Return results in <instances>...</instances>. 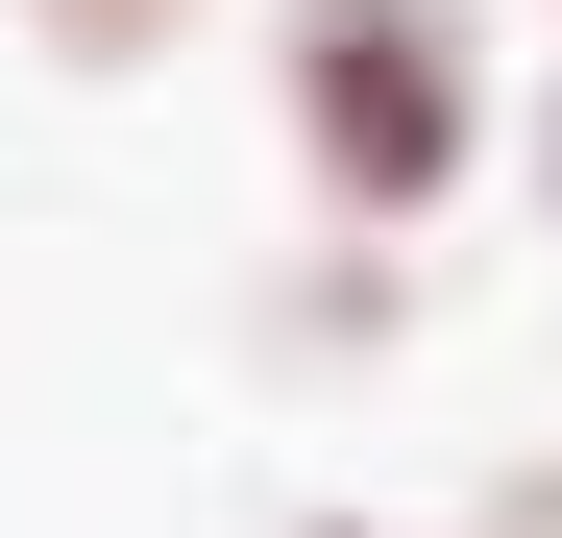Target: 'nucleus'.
Masks as SVG:
<instances>
[{"mask_svg":"<svg viewBox=\"0 0 562 538\" xmlns=\"http://www.w3.org/2000/svg\"><path fill=\"white\" fill-rule=\"evenodd\" d=\"M538 221H562V99H538Z\"/></svg>","mask_w":562,"mask_h":538,"instance_id":"4","label":"nucleus"},{"mask_svg":"<svg viewBox=\"0 0 562 538\" xmlns=\"http://www.w3.org/2000/svg\"><path fill=\"white\" fill-rule=\"evenodd\" d=\"M318 538H490V514H318Z\"/></svg>","mask_w":562,"mask_h":538,"instance_id":"3","label":"nucleus"},{"mask_svg":"<svg viewBox=\"0 0 562 538\" xmlns=\"http://www.w3.org/2000/svg\"><path fill=\"white\" fill-rule=\"evenodd\" d=\"M538 25H562V0H538Z\"/></svg>","mask_w":562,"mask_h":538,"instance_id":"5","label":"nucleus"},{"mask_svg":"<svg viewBox=\"0 0 562 538\" xmlns=\"http://www.w3.org/2000/svg\"><path fill=\"white\" fill-rule=\"evenodd\" d=\"M269 123H294L318 245H440L514 147L490 0H269Z\"/></svg>","mask_w":562,"mask_h":538,"instance_id":"1","label":"nucleus"},{"mask_svg":"<svg viewBox=\"0 0 562 538\" xmlns=\"http://www.w3.org/2000/svg\"><path fill=\"white\" fill-rule=\"evenodd\" d=\"M25 25H49V74H147V49H196L221 0H25Z\"/></svg>","mask_w":562,"mask_h":538,"instance_id":"2","label":"nucleus"}]
</instances>
